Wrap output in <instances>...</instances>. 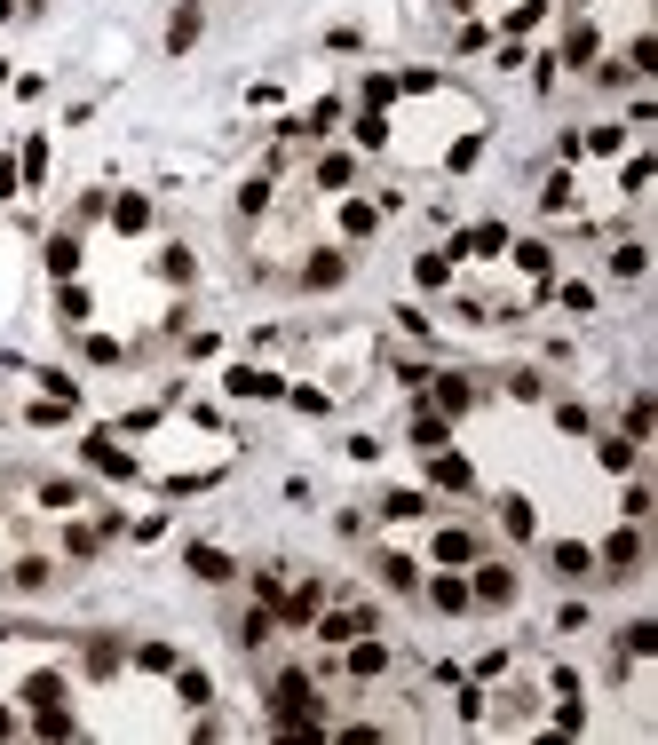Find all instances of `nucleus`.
Returning <instances> with one entry per match:
<instances>
[{
    "instance_id": "5701e85b",
    "label": "nucleus",
    "mask_w": 658,
    "mask_h": 745,
    "mask_svg": "<svg viewBox=\"0 0 658 745\" xmlns=\"http://www.w3.org/2000/svg\"><path fill=\"white\" fill-rule=\"evenodd\" d=\"M429 381H437V413H468V405H476V389H468L460 373H429Z\"/></svg>"
},
{
    "instance_id": "cd10ccee",
    "label": "nucleus",
    "mask_w": 658,
    "mask_h": 745,
    "mask_svg": "<svg viewBox=\"0 0 658 745\" xmlns=\"http://www.w3.org/2000/svg\"><path fill=\"white\" fill-rule=\"evenodd\" d=\"M627 72H635V80H651V72H658V40H651V32L627 40Z\"/></svg>"
},
{
    "instance_id": "412c9836",
    "label": "nucleus",
    "mask_w": 658,
    "mask_h": 745,
    "mask_svg": "<svg viewBox=\"0 0 658 745\" xmlns=\"http://www.w3.org/2000/svg\"><path fill=\"white\" fill-rule=\"evenodd\" d=\"M270 635H278V611H270V603H254V611L238 619V642H246V650H262Z\"/></svg>"
},
{
    "instance_id": "1a4fd4ad",
    "label": "nucleus",
    "mask_w": 658,
    "mask_h": 745,
    "mask_svg": "<svg viewBox=\"0 0 658 745\" xmlns=\"http://www.w3.org/2000/svg\"><path fill=\"white\" fill-rule=\"evenodd\" d=\"M500 246H508V230H500V222H476L468 238H452V262H460V254H476V262H484V254H500Z\"/></svg>"
},
{
    "instance_id": "a878e982",
    "label": "nucleus",
    "mask_w": 658,
    "mask_h": 745,
    "mask_svg": "<svg viewBox=\"0 0 658 745\" xmlns=\"http://www.w3.org/2000/svg\"><path fill=\"white\" fill-rule=\"evenodd\" d=\"M8 579H16V595H48V579H56V571H48L40 555H24V563H16Z\"/></svg>"
},
{
    "instance_id": "79ce46f5",
    "label": "nucleus",
    "mask_w": 658,
    "mask_h": 745,
    "mask_svg": "<svg viewBox=\"0 0 658 745\" xmlns=\"http://www.w3.org/2000/svg\"><path fill=\"white\" fill-rule=\"evenodd\" d=\"M555 421H563V436H587V428H595V413H587V405H563Z\"/></svg>"
},
{
    "instance_id": "473e14b6",
    "label": "nucleus",
    "mask_w": 658,
    "mask_h": 745,
    "mask_svg": "<svg viewBox=\"0 0 658 745\" xmlns=\"http://www.w3.org/2000/svg\"><path fill=\"white\" fill-rule=\"evenodd\" d=\"M619 650H627V658H651L658 650V619H635V627L619 635Z\"/></svg>"
},
{
    "instance_id": "c03bdc74",
    "label": "nucleus",
    "mask_w": 658,
    "mask_h": 745,
    "mask_svg": "<svg viewBox=\"0 0 658 745\" xmlns=\"http://www.w3.org/2000/svg\"><path fill=\"white\" fill-rule=\"evenodd\" d=\"M16 183H24V175H16V159H0V199H16Z\"/></svg>"
},
{
    "instance_id": "4be33fe9",
    "label": "nucleus",
    "mask_w": 658,
    "mask_h": 745,
    "mask_svg": "<svg viewBox=\"0 0 658 745\" xmlns=\"http://www.w3.org/2000/svg\"><path fill=\"white\" fill-rule=\"evenodd\" d=\"M349 183H357V159H349V151H326V159H318V191H349Z\"/></svg>"
},
{
    "instance_id": "4468645a",
    "label": "nucleus",
    "mask_w": 658,
    "mask_h": 745,
    "mask_svg": "<svg viewBox=\"0 0 658 745\" xmlns=\"http://www.w3.org/2000/svg\"><path fill=\"white\" fill-rule=\"evenodd\" d=\"M341 278H349V254H310V262H302V286H318V294L341 286Z\"/></svg>"
},
{
    "instance_id": "e433bc0d",
    "label": "nucleus",
    "mask_w": 658,
    "mask_h": 745,
    "mask_svg": "<svg viewBox=\"0 0 658 745\" xmlns=\"http://www.w3.org/2000/svg\"><path fill=\"white\" fill-rule=\"evenodd\" d=\"M111 214H119V230H143V222H151V199H135V191H127Z\"/></svg>"
},
{
    "instance_id": "72a5a7b5",
    "label": "nucleus",
    "mask_w": 658,
    "mask_h": 745,
    "mask_svg": "<svg viewBox=\"0 0 658 745\" xmlns=\"http://www.w3.org/2000/svg\"><path fill=\"white\" fill-rule=\"evenodd\" d=\"M444 444V413H413V452H437Z\"/></svg>"
},
{
    "instance_id": "f3484780",
    "label": "nucleus",
    "mask_w": 658,
    "mask_h": 745,
    "mask_svg": "<svg viewBox=\"0 0 658 745\" xmlns=\"http://www.w3.org/2000/svg\"><path fill=\"white\" fill-rule=\"evenodd\" d=\"M48 270L56 278H80V230H56L48 238Z\"/></svg>"
},
{
    "instance_id": "9d476101",
    "label": "nucleus",
    "mask_w": 658,
    "mask_h": 745,
    "mask_svg": "<svg viewBox=\"0 0 658 745\" xmlns=\"http://www.w3.org/2000/svg\"><path fill=\"white\" fill-rule=\"evenodd\" d=\"M555 579H595V547L587 539H563L555 547Z\"/></svg>"
},
{
    "instance_id": "c9c22d12",
    "label": "nucleus",
    "mask_w": 658,
    "mask_h": 745,
    "mask_svg": "<svg viewBox=\"0 0 658 745\" xmlns=\"http://www.w3.org/2000/svg\"><path fill=\"white\" fill-rule=\"evenodd\" d=\"M357 143H365V151H381V143H389V119H381L373 104L357 111Z\"/></svg>"
},
{
    "instance_id": "0eeeda50",
    "label": "nucleus",
    "mask_w": 658,
    "mask_h": 745,
    "mask_svg": "<svg viewBox=\"0 0 658 745\" xmlns=\"http://www.w3.org/2000/svg\"><path fill=\"white\" fill-rule=\"evenodd\" d=\"M500 532H508V539H532V532H540V508H532L524 492H500Z\"/></svg>"
},
{
    "instance_id": "aec40b11",
    "label": "nucleus",
    "mask_w": 658,
    "mask_h": 745,
    "mask_svg": "<svg viewBox=\"0 0 658 745\" xmlns=\"http://www.w3.org/2000/svg\"><path fill=\"white\" fill-rule=\"evenodd\" d=\"M429 603H437L444 619H460V611H468V579H460V571H444L437 587H429Z\"/></svg>"
},
{
    "instance_id": "f8f14e48",
    "label": "nucleus",
    "mask_w": 658,
    "mask_h": 745,
    "mask_svg": "<svg viewBox=\"0 0 658 745\" xmlns=\"http://www.w3.org/2000/svg\"><path fill=\"white\" fill-rule=\"evenodd\" d=\"M437 563H444V571H460V563H476V532H460V524H444V532H437Z\"/></svg>"
},
{
    "instance_id": "393cba45",
    "label": "nucleus",
    "mask_w": 658,
    "mask_h": 745,
    "mask_svg": "<svg viewBox=\"0 0 658 745\" xmlns=\"http://www.w3.org/2000/svg\"><path fill=\"white\" fill-rule=\"evenodd\" d=\"M381 516H389V524H413V516H429V492H405V484H397V492L381 500Z\"/></svg>"
},
{
    "instance_id": "c85d7f7f",
    "label": "nucleus",
    "mask_w": 658,
    "mask_h": 745,
    "mask_svg": "<svg viewBox=\"0 0 658 745\" xmlns=\"http://www.w3.org/2000/svg\"><path fill=\"white\" fill-rule=\"evenodd\" d=\"M651 421H658V397L643 389V397L627 405V428H619V436H635V444H643V436H651Z\"/></svg>"
},
{
    "instance_id": "37998d69",
    "label": "nucleus",
    "mask_w": 658,
    "mask_h": 745,
    "mask_svg": "<svg viewBox=\"0 0 658 745\" xmlns=\"http://www.w3.org/2000/svg\"><path fill=\"white\" fill-rule=\"evenodd\" d=\"M119 666V642H88V674H111Z\"/></svg>"
},
{
    "instance_id": "a18cd8bd",
    "label": "nucleus",
    "mask_w": 658,
    "mask_h": 745,
    "mask_svg": "<svg viewBox=\"0 0 658 745\" xmlns=\"http://www.w3.org/2000/svg\"><path fill=\"white\" fill-rule=\"evenodd\" d=\"M8 730H16V722H8V706H0V738H8Z\"/></svg>"
},
{
    "instance_id": "2f4dec72",
    "label": "nucleus",
    "mask_w": 658,
    "mask_h": 745,
    "mask_svg": "<svg viewBox=\"0 0 658 745\" xmlns=\"http://www.w3.org/2000/svg\"><path fill=\"white\" fill-rule=\"evenodd\" d=\"M175 698H183V706H207V698H215V682H207L199 666H183V674H175Z\"/></svg>"
},
{
    "instance_id": "f704fd0d",
    "label": "nucleus",
    "mask_w": 658,
    "mask_h": 745,
    "mask_svg": "<svg viewBox=\"0 0 658 745\" xmlns=\"http://www.w3.org/2000/svg\"><path fill=\"white\" fill-rule=\"evenodd\" d=\"M32 730H40V738H72V730H80V722H72V714H64V706H40V714H32Z\"/></svg>"
},
{
    "instance_id": "58836bf2",
    "label": "nucleus",
    "mask_w": 658,
    "mask_h": 745,
    "mask_svg": "<svg viewBox=\"0 0 658 745\" xmlns=\"http://www.w3.org/2000/svg\"><path fill=\"white\" fill-rule=\"evenodd\" d=\"M341 230H349V238H365V230H373V207H365V199H349V207H341Z\"/></svg>"
},
{
    "instance_id": "ddd939ff",
    "label": "nucleus",
    "mask_w": 658,
    "mask_h": 745,
    "mask_svg": "<svg viewBox=\"0 0 658 745\" xmlns=\"http://www.w3.org/2000/svg\"><path fill=\"white\" fill-rule=\"evenodd\" d=\"M516 270H524L532 286H555V254L540 246V238H524V246H516Z\"/></svg>"
},
{
    "instance_id": "f257e3e1",
    "label": "nucleus",
    "mask_w": 658,
    "mask_h": 745,
    "mask_svg": "<svg viewBox=\"0 0 658 745\" xmlns=\"http://www.w3.org/2000/svg\"><path fill=\"white\" fill-rule=\"evenodd\" d=\"M468 603H492V611H500V603H516V571H508V563H476Z\"/></svg>"
},
{
    "instance_id": "39448f33",
    "label": "nucleus",
    "mask_w": 658,
    "mask_h": 745,
    "mask_svg": "<svg viewBox=\"0 0 658 745\" xmlns=\"http://www.w3.org/2000/svg\"><path fill=\"white\" fill-rule=\"evenodd\" d=\"M318 635L341 650V642H357V635H373V611H318Z\"/></svg>"
},
{
    "instance_id": "f03ea898",
    "label": "nucleus",
    "mask_w": 658,
    "mask_h": 745,
    "mask_svg": "<svg viewBox=\"0 0 658 745\" xmlns=\"http://www.w3.org/2000/svg\"><path fill=\"white\" fill-rule=\"evenodd\" d=\"M595 563H603V579H635V571H643V539H635V532H611Z\"/></svg>"
},
{
    "instance_id": "b1692460",
    "label": "nucleus",
    "mask_w": 658,
    "mask_h": 745,
    "mask_svg": "<svg viewBox=\"0 0 658 745\" xmlns=\"http://www.w3.org/2000/svg\"><path fill=\"white\" fill-rule=\"evenodd\" d=\"M595 460H603V468H619V476H627V468H635V460H643V444H635V436H603V444H595Z\"/></svg>"
},
{
    "instance_id": "4c0bfd02",
    "label": "nucleus",
    "mask_w": 658,
    "mask_h": 745,
    "mask_svg": "<svg viewBox=\"0 0 658 745\" xmlns=\"http://www.w3.org/2000/svg\"><path fill=\"white\" fill-rule=\"evenodd\" d=\"M16 175H24V183H40V175H48V143H24V159H16Z\"/></svg>"
},
{
    "instance_id": "bb28decb",
    "label": "nucleus",
    "mask_w": 658,
    "mask_h": 745,
    "mask_svg": "<svg viewBox=\"0 0 658 745\" xmlns=\"http://www.w3.org/2000/svg\"><path fill=\"white\" fill-rule=\"evenodd\" d=\"M24 706H32V714H40V706H64V674H32V682H24Z\"/></svg>"
},
{
    "instance_id": "ea45409f",
    "label": "nucleus",
    "mask_w": 658,
    "mask_h": 745,
    "mask_svg": "<svg viewBox=\"0 0 658 745\" xmlns=\"http://www.w3.org/2000/svg\"><path fill=\"white\" fill-rule=\"evenodd\" d=\"M540 389H548L540 373H516V381H508V397H516V405H540Z\"/></svg>"
},
{
    "instance_id": "7ed1b4c3",
    "label": "nucleus",
    "mask_w": 658,
    "mask_h": 745,
    "mask_svg": "<svg viewBox=\"0 0 658 745\" xmlns=\"http://www.w3.org/2000/svg\"><path fill=\"white\" fill-rule=\"evenodd\" d=\"M429 484H437V492H476V468H468V460H460V452H429Z\"/></svg>"
},
{
    "instance_id": "6ab92c4d",
    "label": "nucleus",
    "mask_w": 658,
    "mask_h": 745,
    "mask_svg": "<svg viewBox=\"0 0 658 745\" xmlns=\"http://www.w3.org/2000/svg\"><path fill=\"white\" fill-rule=\"evenodd\" d=\"M56 318H64V325H88V318H96V294L64 278V294H56Z\"/></svg>"
},
{
    "instance_id": "9b49d317",
    "label": "nucleus",
    "mask_w": 658,
    "mask_h": 745,
    "mask_svg": "<svg viewBox=\"0 0 658 745\" xmlns=\"http://www.w3.org/2000/svg\"><path fill=\"white\" fill-rule=\"evenodd\" d=\"M373 571H381V587H389V595H413V587H421V563H413V555H381Z\"/></svg>"
},
{
    "instance_id": "20e7f679",
    "label": "nucleus",
    "mask_w": 658,
    "mask_h": 745,
    "mask_svg": "<svg viewBox=\"0 0 658 745\" xmlns=\"http://www.w3.org/2000/svg\"><path fill=\"white\" fill-rule=\"evenodd\" d=\"M199 32H207V8H199V0H183V8H175V24H167V56H191V48H199Z\"/></svg>"
},
{
    "instance_id": "6e6552de",
    "label": "nucleus",
    "mask_w": 658,
    "mask_h": 745,
    "mask_svg": "<svg viewBox=\"0 0 658 745\" xmlns=\"http://www.w3.org/2000/svg\"><path fill=\"white\" fill-rule=\"evenodd\" d=\"M183 563H191V579H207V587H222V579L238 571V563H230L222 547H207V539H191V555H183Z\"/></svg>"
},
{
    "instance_id": "7c9ffc66",
    "label": "nucleus",
    "mask_w": 658,
    "mask_h": 745,
    "mask_svg": "<svg viewBox=\"0 0 658 745\" xmlns=\"http://www.w3.org/2000/svg\"><path fill=\"white\" fill-rule=\"evenodd\" d=\"M135 666L143 674H175V642H135Z\"/></svg>"
},
{
    "instance_id": "a19ab883",
    "label": "nucleus",
    "mask_w": 658,
    "mask_h": 745,
    "mask_svg": "<svg viewBox=\"0 0 658 745\" xmlns=\"http://www.w3.org/2000/svg\"><path fill=\"white\" fill-rule=\"evenodd\" d=\"M452 278V254H421V286H444Z\"/></svg>"
},
{
    "instance_id": "a211bd4d",
    "label": "nucleus",
    "mask_w": 658,
    "mask_h": 745,
    "mask_svg": "<svg viewBox=\"0 0 658 745\" xmlns=\"http://www.w3.org/2000/svg\"><path fill=\"white\" fill-rule=\"evenodd\" d=\"M349 674H357V682H373V674H389V650H381V642H349Z\"/></svg>"
},
{
    "instance_id": "2eb2a0df",
    "label": "nucleus",
    "mask_w": 658,
    "mask_h": 745,
    "mask_svg": "<svg viewBox=\"0 0 658 745\" xmlns=\"http://www.w3.org/2000/svg\"><path fill=\"white\" fill-rule=\"evenodd\" d=\"M88 460H96L104 476H119V484H135V460H127V452H119L111 436H88Z\"/></svg>"
},
{
    "instance_id": "423d86ee",
    "label": "nucleus",
    "mask_w": 658,
    "mask_h": 745,
    "mask_svg": "<svg viewBox=\"0 0 658 745\" xmlns=\"http://www.w3.org/2000/svg\"><path fill=\"white\" fill-rule=\"evenodd\" d=\"M222 389H230V397H278L286 381H278V373H262V365H230V373H222Z\"/></svg>"
},
{
    "instance_id": "dca6fc26",
    "label": "nucleus",
    "mask_w": 658,
    "mask_h": 745,
    "mask_svg": "<svg viewBox=\"0 0 658 745\" xmlns=\"http://www.w3.org/2000/svg\"><path fill=\"white\" fill-rule=\"evenodd\" d=\"M595 56H603V32H595V24H571V40H563V64H579V72H587Z\"/></svg>"
},
{
    "instance_id": "c756f323",
    "label": "nucleus",
    "mask_w": 658,
    "mask_h": 745,
    "mask_svg": "<svg viewBox=\"0 0 658 745\" xmlns=\"http://www.w3.org/2000/svg\"><path fill=\"white\" fill-rule=\"evenodd\" d=\"M643 262H651V246H635V238L611 246V278H643Z\"/></svg>"
}]
</instances>
